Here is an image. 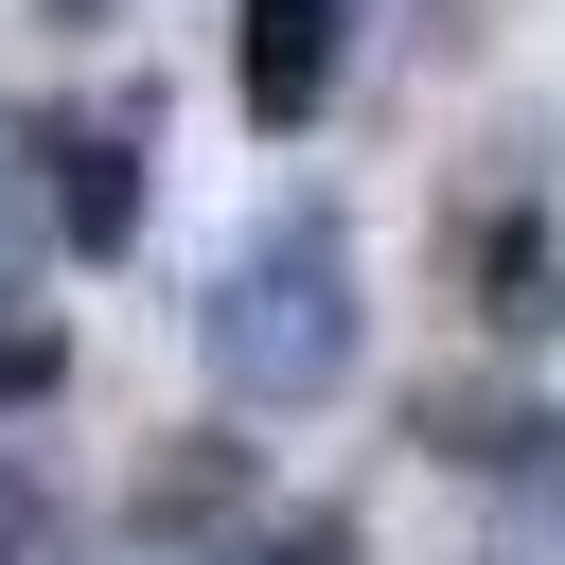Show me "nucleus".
Listing matches in <instances>:
<instances>
[{
    "instance_id": "nucleus-1",
    "label": "nucleus",
    "mask_w": 565,
    "mask_h": 565,
    "mask_svg": "<svg viewBox=\"0 0 565 565\" xmlns=\"http://www.w3.org/2000/svg\"><path fill=\"white\" fill-rule=\"evenodd\" d=\"M194 353H212L230 406H318V388L353 371V230H335L318 194L265 212V230L212 265V300H194Z\"/></svg>"
},
{
    "instance_id": "nucleus-2",
    "label": "nucleus",
    "mask_w": 565,
    "mask_h": 565,
    "mask_svg": "<svg viewBox=\"0 0 565 565\" xmlns=\"http://www.w3.org/2000/svg\"><path fill=\"white\" fill-rule=\"evenodd\" d=\"M18 159H35V212H53V247H88V265H106V247L141 230V141H124V124H71V106H35V124H18Z\"/></svg>"
},
{
    "instance_id": "nucleus-3",
    "label": "nucleus",
    "mask_w": 565,
    "mask_h": 565,
    "mask_svg": "<svg viewBox=\"0 0 565 565\" xmlns=\"http://www.w3.org/2000/svg\"><path fill=\"white\" fill-rule=\"evenodd\" d=\"M353 71V0H230V88L247 124H318Z\"/></svg>"
},
{
    "instance_id": "nucleus-4",
    "label": "nucleus",
    "mask_w": 565,
    "mask_h": 565,
    "mask_svg": "<svg viewBox=\"0 0 565 565\" xmlns=\"http://www.w3.org/2000/svg\"><path fill=\"white\" fill-rule=\"evenodd\" d=\"M53 371H71V335H53V318H18V335H0V424H18V406H53Z\"/></svg>"
},
{
    "instance_id": "nucleus-5",
    "label": "nucleus",
    "mask_w": 565,
    "mask_h": 565,
    "mask_svg": "<svg viewBox=\"0 0 565 565\" xmlns=\"http://www.w3.org/2000/svg\"><path fill=\"white\" fill-rule=\"evenodd\" d=\"M0 565H53V494L35 477H0Z\"/></svg>"
},
{
    "instance_id": "nucleus-6",
    "label": "nucleus",
    "mask_w": 565,
    "mask_h": 565,
    "mask_svg": "<svg viewBox=\"0 0 565 565\" xmlns=\"http://www.w3.org/2000/svg\"><path fill=\"white\" fill-rule=\"evenodd\" d=\"M282 565H353V547H335V530H282Z\"/></svg>"
},
{
    "instance_id": "nucleus-7",
    "label": "nucleus",
    "mask_w": 565,
    "mask_h": 565,
    "mask_svg": "<svg viewBox=\"0 0 565 565\" xmlns=\"http://www.w3.org/2000/svg\"><path fill=\"white\" fill-rule=\"evenodd\" d=\"M0 282H18V212H0Z\"/></svg>"
}]
</instances>
